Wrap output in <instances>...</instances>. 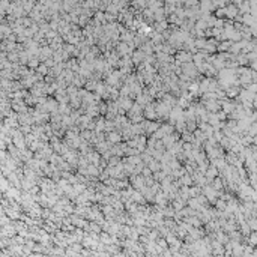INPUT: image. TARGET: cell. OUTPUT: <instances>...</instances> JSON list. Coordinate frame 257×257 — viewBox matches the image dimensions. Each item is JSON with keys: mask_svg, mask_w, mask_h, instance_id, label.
<instances>
[{"mask_svg": "<svg viewBox=\"0 0 257 257\" xmlns=\"http://www.w3.org/2000/svg\"><path fill=\"white\" fill-rule=\"evenodd\" d=\"M200 194V187H189V196L191 197H197Z\"/></svg>", "mask_w": 257, "mask_h": 257, "instance_id": "obj_5", "label": "cell"}, {"mask_svg": "<svg viewBox=\"0 0 257 257\" xmlns=\"http://www.w3.org/2000/svg\"><path fill=\"white\" fill-rule=\"evenodd\" d=\"M36 72H39L41 75H47V74L50 72V68L45 65V63H44V65H39V66L36 68Z\"/></svg>", "mask_w": 257, "mask_h": 257, "instance_id": "obj_4", "label": "cell"}, {"mask_svg": "<svg viewBox=\"0 0 257 257\" xmlns=\"http://www.w3.org/2000/svg\"><path fill=\"white\" fill-rule=\"evenodd\" d=\"M193 54L191 53H187V51H179L178 54H176V59H178V62H180V63H188V62H193Z\"/></svg>", "mask_w": 257, "mask_h": 257, "instance_id": "obj_1", "label": "cell"}, {"mask_svg": "<svg viewBox=\"0 0 257 257\" xmlns=\"http://www.w3.org/2000/svg\"><path fill=\"white\" fill-rule=\"evenodd\" d=\"M111 143V144H117L122 141V134L117 132V131H110L109 132V139H107Z\"/></svg>", "mask_w": 257, "mask_h": 257, "instance_id": "obj_2", "label": "cell"}, {"mask_svg": "<svg viewBox=\"0 0 257 257\" xmlns=\"http://www.w3.org/2000/svg\"><path fill=\"white\" fill-rule=\"evenodd\" d=\"M205 175H206V178H208V180H214V179L217 178V175H218V170H217V167H215V166H212L210 168H208V170L205 171Z\"/></svg>", "mask_w": 257, "mask_h": 257, "instance_id": "obj_3", "label": "cell"}, {"mask_svg": "<svg viewBox=\"0 0 257 257\" xmlns=\"http://www.w3.org/2000/svg\"><path fill=\"white\" fill-rule=\"evenodd\" d=\"M29 66L32 68V69H33V68H38V66H39V60H38V59H33V57H30Z\"/></svg>", "mask_w": 257, "mask_h": 257, "instance_id": "obj_6", "label": "cell"}, {"mask_svg": "<svg viewBox=\"0 0 257 257\" xmlns=\"http://www.w3.org/2000/svg\"><path fill=\"white\" fill-rule=\"evenodd\" d=\"M212 187L215 188V189H221V180L219 179H214L212 180Z\"/></svg>", "mask_w": 257, "mask_h": 257, "instance_id": "obj_7", "label": "cell"}]
</instances>
